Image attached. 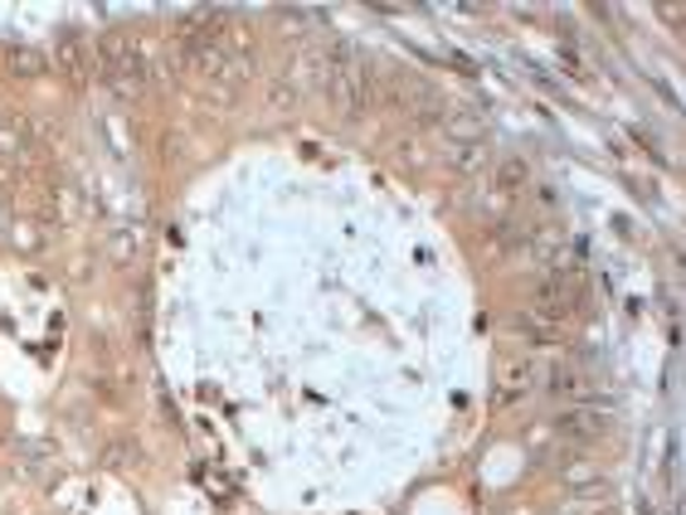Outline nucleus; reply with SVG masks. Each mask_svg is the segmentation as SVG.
I'll return each instance as SVG.
<instances>
[{"label": "nucleus", "mask_w": 686, "mask_h": 515, "mask_svg": "<svg viewBox=\"0 0 686 515\" xmlns=\"http://www.w3.org/2000/svg\"><path fill=\"white\" fill-rule=\"evenodd\" d=\"M93 64H98L102 83H108L118 98H137V93L147 88V78H151L147 54H142V45L127 35V29H108V35L98 39V54H93Z\"/></svg>", "instance_id": "1"}, {"label": "nucleus", "mask_w": 686, "mask_h": 515, "mask_svg": "<svg viewBox=\"0 0 686 515\" xmlns=\"http://www.w3.org/2000/svg\"><path fill=\"white\" fill-rule=\"evenodd\" d=\"M555 433L560 438H569V443H595V438H604L609 433V414L604 408H569V414H560L555 418Z\"/></svg>", "instance_id": "3"}, {"label": "nucleus", "mask_w": 686, "mask_h": 515, "mask_svg": "<svg viewBox=\"0 0 686 515\" xmlns=\"http://www.w3.org/2000/svg\"><path fill=\"white\" fill-rule=\"evenodd\" d=\"M531 181V171H526V161H512V156H506V161H497V175H492V191H502L506 199H516L522 195V185Z\"/></svg>", "instance_id": "6"}, {"label": "nucleus", "mask_w": 686, "mask_h": 515, "mask_svg": "<svg viewBox=\"0 0 686 515\" xmlns=\"http://www.w3.org/2000/svg\"><path fill=\"white\" fill-rule=\"evenodd\" d=\"M327 98L331 108L341 112V118H360V112L370 108V73L360 64V54L351 45H336L327 59Z\"/></svg>", "instance_id": "2"}, {"label": "nucleus", "mask_w": 686, "mask_h": 515, "mask_svg": "<svg viewBox=\"0 0 686 515\" xmlns=\"http://www.w3.org/2000/svg\"><path fill=\"white\" fill-rule=\"evenodd\" d=\"M54 59H59V69H64L74 83H88L93 73H98V64H93V54H88V39H83L78 29H64V35H59Z\"/></svg>", "instance_id": "4"}, {"label": "nucleus", "mask_w": 686, "mask_h": 515, "mask_svg": "<svg viewBox=\"0 0 686 515\" xmlns=\"http://www.w3.org/2000/svg\"><path fill=\"white\" fill-rule=\"evenodd\" d=\"M546 375H550V365H540V360H516L512 370L502 375V389H497V404H512V398H526L536 384H546Z\"/></svg>", "instance_id": "5"}, {"label": "nucleus", "mask_w": 686, "mask_h": 515, "mask_svg": "<svg viewBox=\"0 0 686 515\" xmlns=\"http://www.w3.org/2000/svg\"><path fill=\"white\" fill-rule=\"evenodd\" d=\"M10 59H15L20 69H25V78H35V73L45 69V59H39V54H29V49H10Z\"/></svg>", "instance_id": "8"}, {"label": "nucleus", "mask_w": 686, "mask_h": 515, "mask_svg": "<svg viewBox=\"0 0 686 515\" xmlns=\"http://www.w3.org/2000/svg\"><path fill=\"white\" fill-rule=\"evenodd\" d=\"M449 165L457 175H477L492 165V151H487L482 142H467V146H457V151H449Z\"/></svg>", "instance_id": "7"}]
</instances>
